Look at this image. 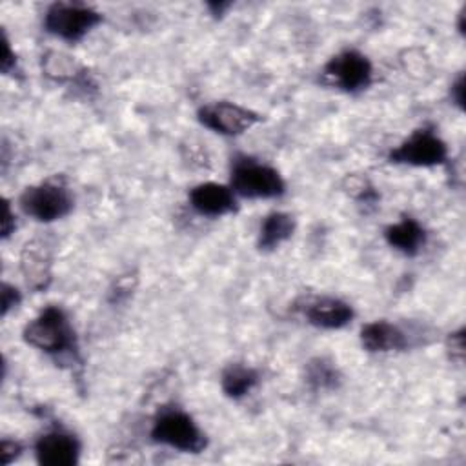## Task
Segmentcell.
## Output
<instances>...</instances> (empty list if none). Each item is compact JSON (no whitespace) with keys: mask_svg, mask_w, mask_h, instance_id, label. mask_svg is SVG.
I'll use <instances>...</instances> for the list:
<instances>
[{"mask_svg":"<svg viewBox=\"0 0 466 466\" xmlns=\"http://www.w3.org/2000/svg\"><path fill=\"white\" fill-rule=\"evenodd\" d=\"M295 217L288 211H269L258 224L257 231V249L260 253H271L288 242L295 233Z\"/></svg>","mask_w":466,"mask_h":466,"instance_id":"9a60e30c","label":"cell"},{"mask_svg":"<svg viewBox=\"0 0 466 466\" xmlns=\"http://www.w3.org/2000/svg\"><path fill=\"white\" fill-rule=\"evenodd\" d=\"M189 208L204 218H222L238 211V197L229 184L200 182L187 191Z\"/></svg>","mask_w":466,"mask_h":466,"instance_id":"30bf717a","label":"cell"},{"mask_svg":"<svg viewBox=\"0 0 466 466\" xmlns=\"http://www.w3.org/2000/svg\"><path fill=\"white\" fill-rule=\"evenodd\" d=\"M27 346L55 360H80L78 337L69 313L60 304L44 306L22 329Z\"/></svg>","mask_w":466,"mask_h":466,"instance_id":"6da1fadb","label":"cell"},{"mask_svg":"<svg viewBox=\"0 0 466 466\" xmlns=\"http://www.w3.org/2000/svg\"><path fill=\"white\" fill-rule=\"evenodd\" d=\"M18 208L29 218L51 224L66 218L73 211L75 198L66 178L56 175L24 187L18 197Z\"/></svg>","mask_w":466,"mask_h":466,"instance_id":"277c9868","label":"cell"},{"mask_svg":"<svg viewBox=\"0 0 466 466\" xmlns=\"http://www.w3.org/2000/svg\"><path fill=\"white\" fill-rule=\"evenodd\" d=\"M382 237L391 249L404 257H417L428 240L426 228L411 215H402L397 222L388 224Z\"/></svg>","mask_w":466,"mask_h":466,"instance_id":"5bb4252c","label":"cell"},{"mask_svg":"<svg viewBox=\"0 0 466 466\" xmlns=\"http://www.w3.org/2000/svg\"><path fill=\"white\" fill-rule=\"evenodd\" d=\"M304 384L315 393H331L337 391L342 384V371L337 362L326 355L311 357L304 364Z\"/></svg>","mask_w":466,"mask_h":466,"instance_id":"e0dca14e","label":"cell"},{"mask_svg":"<svg viewBox=\"0 0 466 466\" xmlns=\"http://www.w3.org/2000/svg\"><path fill=\"white\" fill-rule=\"evenodd\" d=\"M133 288H135V284H131V279H129V277H120V279L115 282V286L111 288V291H109L111 302H122V300H126V299L131 295L129 291H133Z\"/></svg>","mask_w":466,"mask_h":466,"instance_id":"cb8c5ba5","label":"cell"},{"mask_svg":"<svg viewBox=\"0 0 466 466\" xmlns=\"http://www.w3.org/2000/svg\"><path fill=\"white\" fill-rule=\"evenodd\" d=\"M24 451V444L16 439H2L0 442V461L4 466H9L13 461H16Z\"/></svg>","mask_w":466,"mask_h":466,"instance_id":"7402d4cb","label":"cell"},{"mask_svg":"<svg viewBox=\"0 0 466 466\" xmlns=\"http://www.w3.org/2000/svg\"><path fill=\"white\" fill-rule=\"evenodd\" d=\"M22 302V293L16 286L2 282V317H7L11 309H16Z\"/></svg>","mask_w":466,"mask_h":466,"instance_id":"ffe728a7","label":"cell"},{"mask_svg":"<svg viewBox=\"0 0 466 466\" xmlns=\"http://www.w3.org/2000/svg\"><path fill=\"white\" fill-rule=\"evenodd\" d=\"M104 22V15L84 2H53L46 7L42 27L47 35L76 44Z\"/></svg>","mask_w":466,"mask_h":466,"instance_id":"5b68a950","label":"cell"},{"mask_svg":"<svg viewBox=\"0 0 466 466\" xmlns=\"http://www.w3.org/2000/svg\"><path fill=\"white\" fill-rule=\"evenodd\" d=\"M388 162L408 167H439L450 162V147L433 126L424 124L390 149Z\"/></svg>","mask_w":466,"mask_h":466,"instance_id":"52a82bcc","label":"cell"},{"mask_svg":"<svg viewBox=\"0 0 466 466\" xmlns=\"http://www.w3.org/2000/svg\"><path fill=\"white\" fill-rule=\"evenodd\" d=\"M197 120L202 127L220 135V137H238L257 126L262 116L237 102L215 100L202 104L197 109Z\"/></svg>","mask_w":466,"mask_h":466,"instance_id":"ba28073f","label":"cell"},{"mask_svg":"<svg viewBox=\"0 0 466 466\" xmlns=\"http://www.w3.org/2000/svg\"><path fill=\"white\" fill-rule=\"evenodd\" d=\"M411 333L386 319L370 320L360 328V346L370 353L404 351L411 346Z\"/></svg>","mask_w":466,"mask_h":466,"instance_id":"7c38bea8","label":"cell"},{"mask_svg":"<svg viewBox=\"0 0 466 466\" xmlns=\"http://www.w3.org/2000/svg\"><path fill=\"white\" fill-rule=\"evenodd\" d=\"M229 187L238 198L269 200L286 195V180L277 167L246 153H237L229 162Z\"/></svg>","mask_w":466,"mask_h":466,"instance_id":"7a4b0ae2","label":"cell"},{"mask_svg":"<svg viewBox=\"0 0 466 466\" xmlns=\"http://www.w3.org/2000/svg\"><path fill=\"white\" fill-rule=\"evenodd\" d=\"M260 384V371L246 362H229L220 373V390L231 400L248 397Z\"/></svg>","mask_w":466,"mask_h":466,"instance_id":"ac0fdd59","label":"cell"},{"mask_svg":"<svg viewBox=\"0 0 466 466\" xmlns=\"http://www.w3.org/2000/svg\"><path fill=\"white\" fill-rule=\"evenodd\" d=\"M33 453L42 466H76L82 455V442L76 433L55 424L35 439Z\"/></svg>","mask_w":466,"mask_h":466,"instance_id":"9c48e42d","label":"cell"},{"mask_svg":"<svg viewBox=\"0 0 466 466\" xmlns=\"http://www.w3.org/2000/svg\"><path fill=\"white\" fill-rule=\"evenodd\" d=\"M206 7L211 11L213 16L218 18L231 7V2H209V4H206Z\"/></svg>","mask_w":466,"mask_h":466,"instance_id":"4316f807","label":"cell"},{"mask_svg":"<svg viewBox=\"0 0 466 466\" xmlns=\"http://www.w3.org/2000/svg\"><path fill=\"white\" fill-rule=\"evenodd\" d=\"M450 98H451V104H455L459 109H462V106H464V75L462 73H459L457 78L451 82Z\"/></svg>","mask_w":466,"mask_h":466,"instance_id":"484cf974","label":"cell"},{"mask_svg":"<svg viewBox=\"0 0 466 466\" xmlns=\"http://www.w3.org/2000/svg\"><path fill=\"white\" fill-rule=\"evenodd\" d=\"M16 229V217L15 211L11 209L9 200H4V218H2V238L7 240Z\"/></svg>","mask_w":466,"mask_h":466,"instance_id":"d4e9b609","label":"cell"},{"mask_svg":"<svg viewBox=\"0 0 466 466\" xmlns=\"http://www.w3.org/2000/svg\"><path fill=\"white\" fill-rule=\"evenodd\" d=\"M2 73L5 76H18L20 67H18V58L15 55V51L11 49V42L4 31V58H2Z\"/></svg>","mask_w":466,"mask_h":466,"instance_id":"44dd1931","label":"cell"},{"mask_svg":"<svg viewBox=\"0 0 466 466\" xmlns=\"http://www.w3.org/2000/svg\"><path fill=\"white\" fill-rule=\"evenodd\" d=\"M446 350L453 360L462 362V357H464V329L462 328H459L457 331L448 335Z\"/></svg>","mask_w":466,"mask_h":466,"instance_id":"603a6c76","label":"cell"},{"mask_svg":"<svg viewBox=\"0 0 466 466\" xmlns=\"http://www.w3.org/2000/svg\"><path fill=\"white\" fill-rule=\"evenodd\" d=\"M151 442L180 453H202L208 448V435L180 406H162L149 428Z\"/></svg>","mask_w":466,"mask_h":466,"instance_id":"3957f363","label":"cell"},{"mask_svg":"<svg viewBox=\"0 0 466 466\" xmlns=\"http://www.w3.org/2000/svg\"><path fill=\"white\" fill-rule=\"evenodd\" d=\"M340 187L359 204H375L379 200L377 187L364 175H346L340 182Z\"/></svg>","mask_w":466,"mask_h":466,"instance_id":"d6986e66","label":"cell"},{"mask_svg":"<svg viewBox=\"0 0 466 466\" xmlns=\"http://www.w3.org/2000/svg\"><path fill=\"white\" fill-rule=\"evenodd\" d=\"M304 320L324 331H337L350 326L355 319V309L350 302L333 295H320L309 299L302 306Z\"/></svg>","mask_w":466,"mask_h":466,"instance_id":"8fae6325","label":"cell"},{"mask_svg":"<svg viewBox=\"0 0 466 466\" xmlns=\"http://www.w3.org/2000/svg\"><path fill=\"white\" fill-rule=\"evenodd\" d=\"M20 271L31 291H46L53 280V255L49 246L38 238L25 242L20 251Z\"/></svg>","mask_w":466,"mask_h":466,"instance_id":"4fadbf2b","label":"cell"},{"mask_svg":"<svg viewBox=\"0 0 466 466\" xmlns=\"http://www.w3.org/2000/svg\"><path fill=\"white\" fill-rule=\"evenodd\" d=\"M42 71L53 82H69L76 87H95V84L89 80L87 69L60 51H49L46 56H42Z\"/></svg>","mask_w":466,"mask_h":466,"instance_id":"2e32d148","label":"cell"},{"mask_svg":"<svg viewBox=\"0 0 466 466\" xmlns=\"http://www.w3.org/2000/svg\"><path fill=\"white\" fill-rule=\"evenodd\" d=\"M375 78V69L368 55L355 47H344L326 60L320 69V82L346 95L366 91Z\"/></svg>","mask_w":466,"mask_h":466,"instance_id":"8992f818","label":"cell"}]
</instances>
